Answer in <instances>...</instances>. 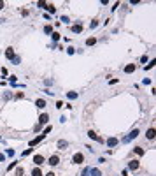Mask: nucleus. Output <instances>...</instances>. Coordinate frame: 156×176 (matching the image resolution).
Instances as JSON below:
<instances>
[{
	"mask_svg": "<svg viewBox=\"0 0 156 176\" xmlns=\"http://www.w3.org/2000/svg\"><path fill=\"white\" fill-rule=\"evenodd\" d=\"M153 67H154V62H151L149 65H146V70H147V69H153Z\"/></svg>",
	"mask_w": 156,
	"mask_h": 176,
	"instance_id": "nucleus-35",
	"label": "nucleus"
},
{
	"mask_svg": "<svg viewBox=\"0 0 156 176\" xmlns=\"http://www.w3.org/2000/svg\"><path fill=\"white\" fill-rule=\"evenodd\" d=\"M96 25H98V19H93L90 23V28H96Z\"/></svg>",
	"mask_w": 156,
	"mask_h": 176,
	"instance_id": "nucleus-27",
	"label": "nucleus"
},
{
	"mask_svg": "<svg viewBox=\"0 0 156 176\" xmlns=\"http://www.w3.org/2000/svg\"><path fill=\"white\" fill-rule=\"evenodd\" d=\"M33 162H35L37 166L44 164V157H42V155H35V157H33Z\"/></svg>",
	"mask_w": 156,
	"mask_h": 176,
	"instance_id": "nucleus-12",
	"label": "nucleus"
},
{
	"mask_svg": "<svg viewBox=\"0 0 156 176\" xmlns=\"http://www.w3.org/2000/svg\"><path fill=\"white\" fill-rule=\"evenodd\" d=\"M105 143H107V146H117V144H119V141H117L116 137H109Z\"/></svg>",
	"mask_w": 156,
	"mask_h": 176,
	"instance_id": "nucleus-6",
	"label": "nucleus"
},
{
	"mask_svg": "<svg viewBox=\"0 0 156 176\" xmlns=\"http://www.w3.org/2000/svg\"><path fill=\"white\" fill-rule=\"evenodd\" d=\"M44 176H56L55 173H47V174H44Z\"/></svg>",
	"mask_w": 156,
	"mask_h": 176,
	"instance_id": "nucleus-38",
	"label": "nucleus"
},
{
	"mask_svg": "<svg viewBox=\"0 0 156 176\" xmlns=\"http://www.w3.org/2000/svg\"><path fill=\"white\" fill-rule=\"evenodd\" d=\"M90 174H91V176H102V173H100V169H96V167H93V169H91V167H90Z\"/></svg>",
	"mask_w": 156,
	"mask_h": 176,
	"instance_id": "nucleus-14",
	"label": "nucleus"
},
{
	"mask_svg": "<svg viewBox=\"0 0 156 176\" xmlns=\"http://www.w3.org/2000/svg\"><path fill=\"white\" fill-rule=\"evenodd\" d=\"M72 32L74 34H81V32H83V25H74L72 26Z\"/></svg>",
	"mask_w": 156,
	"mask_h": 176,
	"instance_id": "nucleus-13",
	"label": "nucleus"
},
{
	"mask_svg": "<svg viewBox=\"0 0 156 176\" xmlns=\"http://www.w3.org/2000/svg\"><path fill=\"white\" fill-rule=\"evenodd\" d=\"M135 69H137V65H135V63H128V65L125 67V72H126V74H130V72H133Z\"/></svg>",
	"mask_w": 156,
	"mask_h": 176,
	"instance_id": "nucleus-8",
	"label": "nucleus"
},
{
	"mask_svg": "<svg viewBox=\"0 0 156 176\" xmlns=\"http://www.w3.org/2000/svg\"><path fill=\"white\" fill-rule=\"evenodd\" d=\"M47 164L49 166H58V164H60V157H58V155H51L49 160H47Z\"/></svg>",
	"mask_w": 156,
	"mask_h": 176,
	"instance_id": "nucleus-2",
	"label": "nucleus"
},
{
	"mask_svg": "<svg viewBox=\"0 0 156 176\" xmlns=\"http://www.w3.org/2000/svg\"><path fill=\"white\" fill-rule=\"evenodd\" d=\"M67 53H69V55H74V48H67Z\"/></svg>",
	"mask_w": 156,
	"mask_h": 176,
	"instance_id": "nucleus-34",
	"label": "nucleus"
},
{
	"mask_svg": "<svg viewBox=\"0 0 156 176\" xmlns=\"http://www.w3.org/2000/svg\"><path fill=\"white\" fill-rule=\"evenodd\" d=\"M88 136H90L91 139H95V141H98V143H103V139H102L98 134H96V132H93V130H90V132H88Z\"/></svg>",
	"mask_w": 156,
	"mask_h": 176,
	"instance_id": "nucleus-5",
	"label": "nucleus"
},
{
	"mask_svg": "<svg viewBox=\"0 0 156 176\" xmlns=\"http://www.w3.org/2000/svg\"><path fill=\"white\" fill-rule=\"evenodd\" d=\"M44 9H47V11H49V12H51V14H53V12H55V11H56V7H55V5H53V4H46V5H44Z\"/></svg>",
	"mask_w": 156,
	"mask_h": 176,
	"instance_id": "nucleus-15",
	"label": "nucleus"
},
{
	"mask_svg": "<svg viewBox=\"0 0 156 176\" xmlns=\"http://www.w3.org/2000/svg\"><path fill=\"white\" fill-rule=\"evenodd\" d=\"M32 151H33V148H26V150H25L23 153H21V155H23V157H26V155H30Z\"/></svg>",
	"mask_w": 156,
	"mask_h": 176,
	"instance_id": "nucleus-25",
	"label": "nucleus"
},
{
	"mask_svg": "<svg viewBox=\"0 0 156 176\" xmlns=\"http://www.w3.org/2000/svg\"><path fill=\"white\" fill-rule=\"evenodd\" d=\"M123 176H128V171H126V169L123 171Z\"/></svg>",
	"mask_w": 156,
	"mask_h": 176,
	"instance_id": "nucleus-39",
	"label": "nucleus"
},
{
	"mask_svg": "<svg viewBox=\"0 0 156 176\" xmlns=\"http://www.w3.org/2000/svg\"><path fill=\"white\" fill-rule=\"evenodd\" d=\"M51 37H53V41L56 42V41H60V34H58V32H53V34H51Z\"/></svg>",
	"mask_w": 156,
	"mask_h": 176,
	"instance_id": "nucleus-23",
	"label": "nucleus"
},
{
	"mask_svg": "<svg viewBox=\"0 0 156 176\" xmlns=\"http://www.w3.org/2000/svg\"><path fill=\"white\" fill-rule=\"evenodd\" d=\"M95 42H96V39H95V37H90V39L86 41V46H93Z\"/></svg>",
	"mask_w": 156,
	"mask_h": 176,
	"instance_id": "nucleus-21",
	"label": "nucleus"
},
{
	"mask_svg": "<svg viewBox=\"0 0 156 176\" xmlns=\"http://www.w3.org/2000/svg\"><path fill=\"white\" fill-rule=\"evenodd\" d=\"M67 97H69L70 100H74V99H77V92H69V93H67Z\"/></svg>",
	"mask_w": 156,
	"mask_h": 176,
	"instance_id": "nucleus-20",
	"label": "nucleus"
},
{
	"mask_svg": "<svg viewBox=\"0 0 156 176\" xmlns=\"http://www.w3.org/2000/svg\"><path fill=\"white\" fill-rule=\"evenodd\" d=\"M67 144H69L67 141H63V139H60V141H58V148H60V150H63V148H67Z\"/></svg>",
	"mask_w": 156,
	"mask_h": 176,
	"instance_id": "nucleus-17",
	"label": "nucleus"
},
{
	"mask_svg": "<svg viewBox=\"0 0 156 176\" xmlns=\"http://www.w3.org/2000/svg\"><path fill=\"white\" fill-rule=\"evenodd\" d=\"M5 58H9V60H12V58H14V51H12V48H7V49H5Z\"/></svg>",
	"mask_w": 156,
	"mask_h": 176,
	"instance_id": "nucleus-11",
	"label": "nucleus"
},
{
	"mask_svg": "<svg viewBox=\"0 0 156 176\" xmlns=\"http://www.w3.org/2000/svg\"><path fill=\"white\" fill-rule=\"evenodd\" d=\"M51 130H53V127H51V125H47L46 129H44V136H47V134H49Z\"/></svg>",
	"mask_w": 156,
	"mask_h": 176,
	"instance_id": "nucleus-26",
	"label": "nucleus"
},
{
	"mask_svg": "<svg viewBox=\"0 0 156 176\" xmlns=\"http://www.w3.org/2000/svg\"><path fill=\"white\" fill-rule=\"evenodd\" d=\"M16 97H18V99H23V97H25V93H23V92H19V93H16Z\"/></svg>",
	"mask_w": 156,
	"mask_h": 176,
	"instance_id": "nucleus-33",
	"label": "nucleus"
},
{
	"mask_svg": "<svg viewBox=\"0 0 156 176\" xmlns=\"http://www.w3.org/2000/svg\"><path fill=\"white\" fill-rule=\"evenodd\" d=\"M25 174V169H23V167H18V169H16V176H23Z\"/></svg>",
	"mask_w": 156,
	"mask_h": 176,
	"instance_id": "nucleus-24",
	"label": "nucleus"
},
{
	"mask_svg": "<svg viewBox=\"0 0 156 176\" xmlns=\"http://www.w3.org/2000/svg\"><path fill=\"white\" fill-rule=\"evenodd\" d=\"M81 176H90V167H86V169L81 173Z\"/></svg>",
	"mask_w": 156,
	"mask_h": 176,
	"instance_id": "nucleus-29",
	"label": "nucleus"
},
{
	"mask_svg": "<svg viewBox=\"0 0 156 176\" xmlns=\"http://www.w3.org/2000/svg\"><path fill=\"white\" fill-rule=\"evenodd\" d=\"M72 160H74L76 164H83V162H84V155H83V153H76V155L72 157Z\"/></svg>",
	"mask_w": 156,
	"mask_h": 176,
	"instance_id": "nucleus-3",
	"label": "nucleus"
},
{
	"mask_svg": "<svg viewBox=\"0 0 156 176\" xmlns=\"http://www.w3.org/2000/svg\"><path fill=\"white\" fill-rule=\"evenodd\" d=\"M56 107H58V109H62V107H63V102H62V100H58V102H56Z\"/></svg>",
	"mask_w": 156,
	"mask_h": 176,
	"instance_id": "nucleus-32",
	"label": "nucleus"
},
{
	"mask_svg": "<svg viewBox=\"0 0 156 176\" xmlns=\"http://www.w3.org/2000/svg\"><path fill=\"white\" fill-rule=\"evenodd\" d=\"M128 169H130V171H135V169H139V160H132V162L128 164Z\"/></svg>",
	"mask_w": 156,
	"mask_h": 176,
	"instance_id": "nucleus-9",
	"label": "nucleus"
},
{
	"mask_svg": "<svg viewBox=\"0 0 156 176\" xmlns=\"http://www.w3.org/2000/svg\"><path fill=\"white\" fill-rule=\"evenodd\" d=\"M4 5H5V4L2 2V0H0V11H2V9H4Z\"/></svg>",
	"mask_w": 156,
	"mask_h": 176,
	"instance_id": "nucleus-37",
	"label": "nucleus"
},
{
	"mask_svg": "<svg viewBox=\"0 0 156 176\" xmlns=\"http://www.w3.org/2000/svg\"><path fill=\"white\" fill-rule=\"evenodd\" d=\"M44 137H46V136H44V134H40V136H37L35 139H32V141H30V146H35L37 143H40V141H42V139H44Z\"/></svg>",
	"mask_w": 156,
	"mask_h": 176,
	"instance_id": "nucleus-7",
	"label": "nucleus"
},
{
	"mask_svg": "<svg viewBox=\"0 0 156 176\" xmlns=\"http://www.w3.org/2000/svg\"><path fill=\"white\" fill-rule=\"evenodd\" d=\"M19 62H21V58H19V56H14V58H12V63H16V65H18Z\"/></svg>",
	"mask_w": 156,
	"mask_h": 176,
	"instance_id": "nucleus-30",
	"label": "nucleus"
},
{
	"mask_svg": "<svg viewBox=\"0 0 156 176\" xmlns=\"http://www.w3.org/2000/svg\"><path fill=\"white\" fill-rule=\"evenodd\" d=\"M5 153H7V155H9V157H14V150H12V148H9V150L5 151Z\"/></svg>",
	"mask_w": 156,
	"mask_h": 176,
	"instance_id": "nucleus-31",
	"label": "nucleus"
},
{
	"mask_svg": "<svg viewBox=\"0 0 156 176\" xmlns=\"http://www.w3.org/2000/svg\"><path fill=\"white\" fill-rule=\"evenodd\" d=\"M47 122H49V114H47V113H42V114L39 116V125H46Z\"/></svg>",
	"mask_w": 156,
	"mask_h": 176,
	"instance_id": "nucleus-1",
	"label": "nucleus"
},
{
	"mask_svg": "<svg viewBox=\"0 0 156 176\" xmlns=\"http://www.w3.org/2000/svg\"><path fill=\"white\" fill-rule=\"evenodd\" d=\"M137 136H139V130H137V129H133V130L130 132V136H128V137H125V139H123V143H128V141H130V139H135Z\"/></svg>",
	"mask_w": 156,
	"mask_h": 176,
	"instance_id": "nucleus-4",
	"label": "nucleus"
},
{
	"mask_svg": "<svg viewBox=\"0 0 156 176\" xmlns=\"http://www.w3.org/2000/svg\"><path fill=\"white\" fill-rule=\"evenodd\" d=\"M146 137H147V139H154V129H149V130H147Z\"/></svg>",
	"mask_w": 156,
	"mask_h": 176,
	"instance_id": "nucleus-18",
	"label": "nucleus"
},
{
	"mask_svg": "<svg viewBox=\"0 0 156 176\" xmlns=\"http://www.w3.org/2000/svg\"><path fill=\"white\" fill-rule=\"evenodd\" d=\"M35 106L39 109H44V107H46V100H44V99H37L35 100Z\"/></svg>",
	"mask_w": 156,
	"mask_h": 176,
	"instance_id": "nucleus-10",
	"label": "nucleus"
},
{
	"mask_svg": "<svg viewBox=\"0 0 156 176\" xmlns=\"http://www.w3.org/2000/svg\"><path fill=\"white\" fill-rule=\"evenodd\" d=\"M4 160H5V155H4V153H0V162H4Z\"/></svg>",
	"mask_w": 156,
	"mask_h": 176,
	"instance_id": "nucleus-36",
	"label": "nucleus"
},
{
	"mask_svg": "<svg viewBox=\"0 0 156 176\" xmlns=\"http://www.w3.org/2000/svg\"><path fill=\"white\" fill-rule=\"evenodd\" d=\"M32 176H44V174H42V171L39 169V167H33L32 169Z\"/></svg>",
	"mask_w": 156,
	"mask_h": 176,
	"instance_id": "nucleus-16",
	"label": "nucleus"
},
{
	"mask_svg": "<svg viewBox=\"0 0 156 176\" xmlns=\"http://www.w3.org/2000/svg\"><path fill=\"white\" fill-rule=\"evenodd\" d=\"M44 32H46V34H53V26H51V25H46V26H44Z\"/></svg>",
	"mask_w": 156,
	"mask_h": 176,
	"instance_id": "nucleus-22",
	"label": "nucleus"
},
{
	"mask_svg": "<svg viewBox=\"0 0 156 176\" xmlns=\"http://www.w3.org/2000/svg\"><path fill=\"white\" fill-rule=\"evenodd\" d=\"M133 151H135V153H137L139 157H142V155H144V150L140 148V146H137V148H133Z\"/></svg>",
	"mask_w": 156,
	"mask_h": 176,
	"instance_id": "nucleus-19",
	"label": "nucleus"
},
{
	"mask_svg": "<svg viewBox=\"0 0 156 176\" xmlns=\"http://www.w3.org/2000/svg\"><path fill=\"white\" fill-rule=\"evenodd\" d=\"M16 164H18V162H11L9 166H7V171H11V169H14V167H16Z\"/></svg>",
	"mask_w": 156,
	"mask_h": 176,
	"instance_id": "nucleus-28",
	"label": "nucleus"
}]
</instances>
